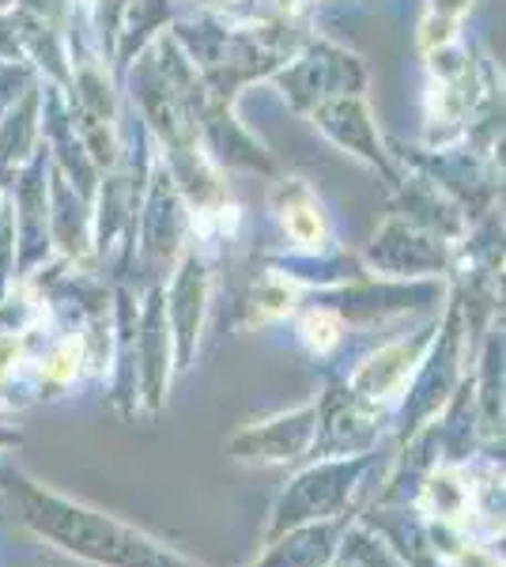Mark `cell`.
I'll list each match as a JSON object with an SVG mask.
<instances>
[{"instance_id": "7a4b0ae2", "label": "cell", "mask_w": 506, "mask_h": 567, "mask_svg": "<svg viewBox=\"0 0 506 567\" xmlns=\"http://www.w3.org/2000/svg\"><path fill=\"white\" fill-rule=\"evenodd\" d=\"M314 114V125H321L340 148L355 152L359 159H366L371 167H379L390 182H401L393 175L390 159H385V148L379 141V133H374V122H371V110H366L363 95H340V99H329V103H321L310 110Z\"/></svg>"}, {"instance_id": "5b68a950", "label": "cell", "mask_w": 506, "mask_h": 567, "mask_svg": "<svg viewBox=\"0 0 506 567\" xmlns=\"http://www.w3.org/2000/svg\"><path fill=\"white\" fill-rule=\"evenodd\" d=\"M4 8H12V0H0V12H4Z\"/></svg>"}, {"instance_id": "6da1fadb", "label": "cell", "mask_w": 506, "mask_h": 567, "mask_svg": "<svg viewBox=\"0 0 506 567\" xmlns=\"http://www.w3.org/2000/svg\"><path fill=\"white\" fill-rule=\"evenodd\" d=\"M348 72H363V65L355 58H348L344 50H333V45H310V53L299 65L276 72V84L283 87V95H291L296 110L310 114L329 99L363 91V80H348Z\"/></svg>"}, {"instance_id": "277c9868", "label": "cell", "mask_w": 506, "mask_h": 567, "mask_svg": "<svg viewBox=\"0 0 506 567\" xmlns=\"http://www.w3.org/2000/svg\"><path fill=\"white\" fill-rule=\"evenodd\" d=\"M468 8H473V0H431L427 20L420 27V50L435 53L443 45L457 42V23H462Z\"/></svg>"}, {"instance_id": "3957f363", "label": "cell", "mask_w": 506, "mask_h": 567, "mask_svg": "<svg viewBox=\"0 0 506 567\" xmlns=\"http://www.w3.org/2000/svg\"><path fill=\"white\" fill-rule=\"evenodd\" d=\"M272 208L280 213V224L283 231L291 235L296 243H307V246H321L329 239V224H326V213L314 200L307 186L299 178H288L272 197Z\"/></svg>"}]
</instances>
